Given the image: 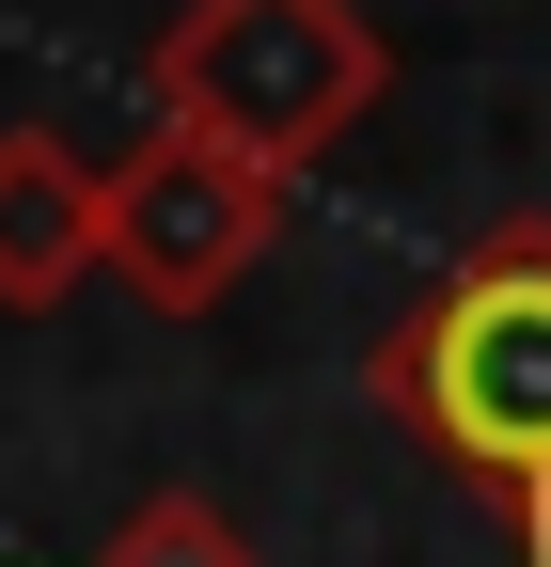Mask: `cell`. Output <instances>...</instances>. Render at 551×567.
<instances>
[{
	"label": "cell",
	"instance_id": "6da1fadb",
	"mask_svg": "<svg viewBox=\"0 0 551 567\" xmlns=\"http://www.w3.org/2000/svg\"><path fill=\"white\" fill-rule=\"evenodd\" d=\"M363 394L394 442H426L457 488H489L520 567H551V205H505L363 347Z\"/></svg>",
	"mask_w": 551,
	"mask_h": 567
},
{
	"label": "cell",
	"instance_id": "7a4b0ae2",
	"mask_svg": "<svg viewBox=\"0 0 551 567\" xmlns=\"http://www.w3.org/2000/svg\"><path fill=\"white\" fill-rule=\"evenodd\" d=\"M394 95V32L363 0H174L143 48V126H205L268 174H315Z\"/></svg>",
	"mask_w": 551,
	"mask_h": 567
},
{
	"label": "cell",
	"instance_id": "3957f363",
	"mask_svg": "<svg viewBox=\"0 0 551 567\" xmlns=\"http://www.w3.org/2000/svg\"><path fill=\"white\" fill-rule=\"evenodd\" d=\"M284 189L300 174H268L205 126H143L111 158V284H143L158 316H221L268 268V237H284Z\"/></svg>",
	"mask_w": 551,
	"mask_h": 567
},
{
	"label": "cell",
	"instance_id": "277c9868",
	"mask_svg": "<svg viewBox=\"0 0 551 567\" xmlns=\"http://www.w3.org/2000/svg\"><path fill=\"white\" fill-rule=\"evenodd\" d=\"M111 268V158L63 126H0V316H63Z\"/></svg>",
	"mask_w": 551,
	"mask_h": 567
},
{
	"label": "cell",
	"instance_id": "5b68a950",
	"mask_svg": "<svg viewBox=\"0 0 551 567\" xmlns=\"http://www.w3.org/2000/svg\"><path fill=\"white\" fill-rule=\"evenodd\" d=\"M95 567H268V551H252L237 505H205V488H143V505L95 536Z\"/></svg>",
	"mask_w": 551,
	"mask_h": 567
}]
</instances>
